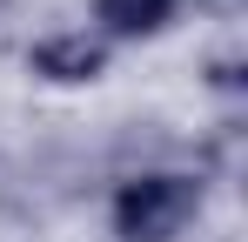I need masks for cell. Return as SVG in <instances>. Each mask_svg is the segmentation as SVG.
<instances>
[{
	"instance_id": "1",
	"label": "cell",
	"mask_w": 248,
	"mask_h": 242,
	"mask_svg": "<svg viewBox=\"0 0 248 242\" xmlns=\"http://www.w3.org/2000/svg\"><path fill=\"white\" fill-rule=\"evenodd\" d=\"M202 208V182L188 175H134L114 195V229L121 242H174Z\"/></svg>"
},
{
	"instance_id": "3",
	"label": "cell",
	"mask_w": 248,
	"mask_h": 242,
	"mask_svg": "<svg viewBox=\"0 0 248 242\" xmlns=\"http://www.w3.org/2000/svg\"><path fill=\"white\" fill-rule=\"evenodd\" d=\"M94 7H101V20L114 34H155V27H168V14H174V0H94Z\"/></svg>"
},
{
	"instance_id": "2",
	"label": "cell",
	"mask_w": 248,
	"mask_h": 242,
	"mask_svg": "<svg viewBox=\"0 0 248 242\" xmlns=\"http://www.w3.org/2000/svg\"><path fill=\"white\" fill-rule=\"evenodd\" d=\"M101 61H108L101 40H87V34H54L34 47V74H47V81H94Z\"/></svg>"
}]
</instances>
